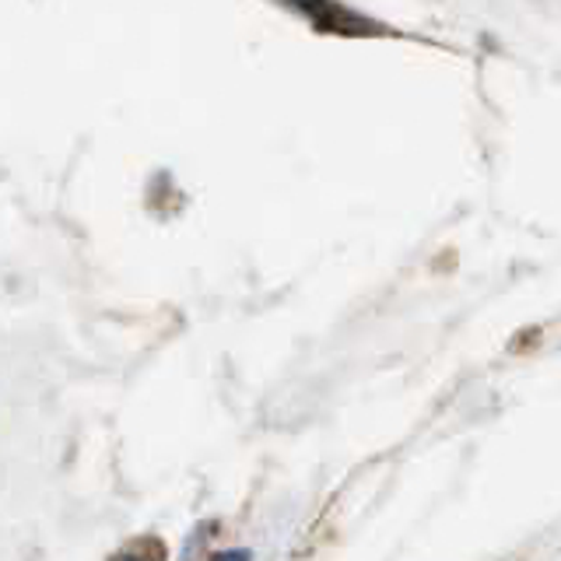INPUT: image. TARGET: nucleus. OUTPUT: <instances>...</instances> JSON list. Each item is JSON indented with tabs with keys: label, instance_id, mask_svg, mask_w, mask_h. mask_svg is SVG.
I'll return each mask as SVG.
<instances>
[{
	"label": "nucleus",
	"instance_id": "1",
	"mask_svg": "<svg viewBox=\"0 0 561 561\" xmlns=\"http://www.w3.org/2000/svg\"><path fill=\"white\" fill-rule=\"evenodd\" d=\"M291 4H298L302 11H309L312 18H320V14H323V8H327V0H291Z\"/></svg>",
	"mask_w": 561,
	"mask_h": 561
}]
</instances>
